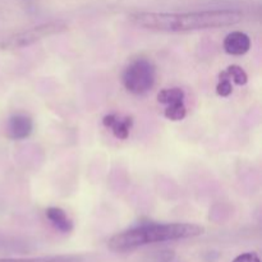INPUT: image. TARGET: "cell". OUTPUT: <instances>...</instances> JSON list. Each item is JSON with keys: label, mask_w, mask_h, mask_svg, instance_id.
<instances>
[{"label": "cell", "mask_w": 262, "mask_h": 262, "mask_svg": "<svg viewBox=\"0 0 262 262\" xmlns=\"http://www.w3.org/2000/svg\"><path fill=\"white\" fill-rule=\"evenodd\" d=\"M225 72L228 73L229 78L233 79V82L235 84H238V86H243V84H246L248 82V76L242 67L233 64V66L228 67Z\"/></svg>", "instance_id": "7c38bea8"}, {"label": "cell", "mask_w": 262, "mask_h": 262, "mask_svg": "<svg viewBox=\"0 0 262 262\" xmlns=\"http://www.w3.org/2000/svg\"><path fill=\"white\" fill-rule=\"evenodd\" d=\"M205 228L189 223L171 224H143L113 235L107 242L110 251L118 253L128 252L142 246L169 241L188 239L204 234Z\"/></svg>", "instance_id": "7a4b0ae2"}, {"label": "cell", "mask_w": 262, "mask_h": 262, "mask_svg": "<svg viewBox=\"0 0 262 262\" xmlns=\"http://www.w3.org/2000/svg\"><path fill=\"white\" fill-rule=\"evenodd\" d=\"M238 10H204L191 13H148L141 12L130 15L136 26L158 32H189L234 26L242 20Z\"/></svg>", "instance_id": "6da1fadb"}, {"label": "cell", "mask_w": 262, "mask_h": 262, "mask_svg": "<svg viewBox=\"0 0 262 262\" xmlns=\"http://www.w3.org/2000/svg\"><path fill=\"white\" fill-rule=\"evenodd\" d=\"M225 53L229 55H245L251 49V38L241 31H234L227 35L223 42Z\"/></svg>", "instance_id": "8992f818"}, {"label": "cell", "mask_w": 262, "mask_h": 262, "mask_svg": "<svg viewBox=\"0 0 262 262\" xmlns=\"http://www.w3.org/2000/svg\"><path fill=\"white\" fill-rule=\"evenodd\" d=\"M67 25L64 22H49L43 23V25L37 26V27L30 28L27 31L17 33L15 36L10 37L9 40L5 42V48L15 49V48H23V46H28L31 43H35L37 41L42 40L43 37L48 36L55 35V33H60L67 31Z\"/></svg>", "instance_id": "277c9868"}, {"label": "cell", "mask_w": 262, "mask_h": 262, "mask_svg": "<svg viewBox=\"0 0 262 262\" xmlns=\"http://www.w3.org/2000/svg\"><path fill=\"white\" fill-rule=\"evenodd\" d=\"M0 262H82L77 256H46L32 258H0Z\"/></svg>", "instance_id": "9c48e42d"}, {"label": "cell", "mask_w": 262, "mask_h": 262, "mask_svg": "<svg viewBox=\"0 0 262 262\" xmlns=\"http://www.w3.org/2000/svg\"><path fill=\"white\" fill-rule=\"evenodd\" d=\"M184 91L179 87H173V89H165L161 90L158 94V101L160 104L170 105L176 104V102H183L184 101Z\"/></svg>", "instance_id": "30bf717a"}, {"label": "cell", "mask_w": 262, "mask_h": 262, "mask_svg": "<svg viewBox=\"0 0 262 262\" xmlns=\"http://www.w3.org/2000/svg\"><path fill=\"white\" fill-rule=\"evenodd\" d=\"M233 87L232 82H230L229 76H228L227 72H222L219 74V83L216 86V94L222 97H228L229 95H232Z\"/></svg>", "instance_id": "4fadbf2b"}, {"label": "cell", "mask_w": 262, "mask_h": 262, "mask_svg": "<svg viewBox=\"0 0 262 262\" xmlns=\"http://www.w3.org/2000/svg\"><path fill=\"white\" fill-rule=\"evenodd\" d=\"M232 262H261V258L256 252H246L237 256Z\"/></svg>", "instance_id": "5bb4252c"}, {"label": "cell", "mask_w": 262, "mask_h": 262, "mask_svg": "<svg viewBox=\"0 0 262 262\" xmlns=\"http://www.w3.org/2000/svg\"><path fill=\"white\" fill-rule=\"evenodd\" d=\"M33 130V122L28 115L15 114L8 119L5 133L10 140L19 141L30 137Z\"/></svg>", "instance_id": "5b68a950"}, {"label": "cell", "mask_w": 262, "mask_h": 262, "mask_svg": "<svg viewBox=\"0 0 262 262\" xmlns=\"http://www.w3.org/2000/svg\"><path fill=\"white\" fill-rule=\"evenodd\" d=\"M102 124L106 128H110L113 135H114L118 140H127L128 136H129L130 128H132L133 120L132 118L129 117L120 118L115 114H109L104 117Z\"/></svg>", "instance_id": "52a82bcc"}, {"label": "cell", "mask_w": 262, "mask_h": 262, "mask_svg": "<svg viewBox=\"0 0 262 262\" xmlns=\"http://www.w3.org/2000/svg\"><path fill=\"white\" fill-rule=\"evenodd\" d=\"M156 82L155 66L145 58L133 60L123 73V84L133 95L147 94Z\"/></svg>", "instance_id": "3957f363"}, {"label": "cell", "mask_w": 262, "mask_h": 262, "mask_svg": "<svg viewBox=\"0 0 262 262\" xmlns=\"http://www.w3.org/2000/svg\"><path fill=\"white\" fill-rule=\"evenodd\" d=\"M165 118H168L169 120H173V122H179V120H183L187 115V107L183 102H176V104L168 105V107L164 112Z\"/></svg>", "instance_id": "8fae6325"}, {"label": "cell", "mask_w": 262, "mask_h": 262, "mask_svg": "<svg viewBox=\"0 0 262 262\" xmlns=\"http://www.w3.org/2000/svg\"><path fill=\"white\" fill-rule=\"evenodd\" d=\"M46 217L55 229L61 233H71L73 230V223L69 219L67 212L60 207H49L46 210Z\"/></svg>", "instance_id": "ba28073f"}]
</instances>
